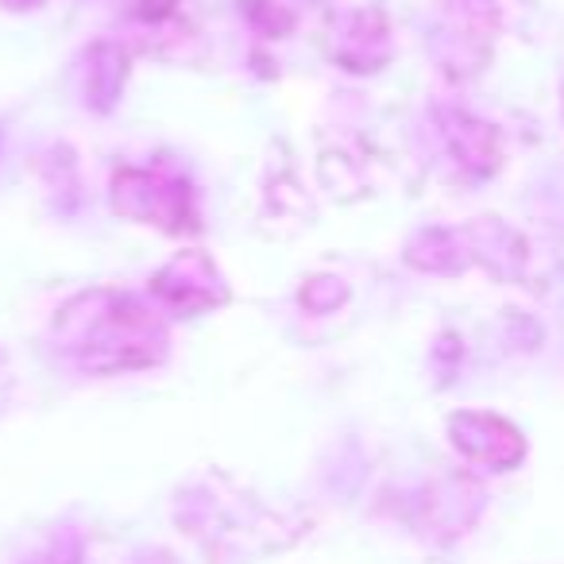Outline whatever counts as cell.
<instances>
[{
    "label": "cell",
    "instance_id": "cell-1",
    "mask_svg": "<svg viewBox=\"0 0 564 564\" xmlns=\"http://www.w3.org/2000/svg\"><path fill=\"white\" fill-rule=\"evenodd\" d=\"M12 9H24V4H35V0H9Z\"/></svg>",
    "mask_w": 564,
    "mask_h": 564
}]
</instances>
